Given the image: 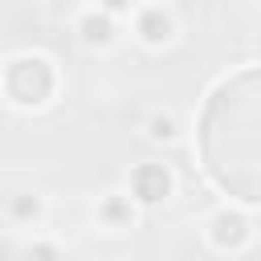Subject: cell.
<instances>
[{
	"instance_id": "obj_1",
	"label": "cell",
	"mask_w": 261,
	"mask_h": 261,
	"mask_svg": "<svg viewBox=\"0 0 261 261\" xmlns=\"http://www.w3.org/2000/svg\"><path fill=\"white\" fill-rule=\"evenodd\" d=\"M4 86H8V94H12L20 106H41V102L53 94V69H49L41 57H20V61H12Z\"/></svg>"
},
{
	"instance_id": "obj_2",
	"label": "cell",
	"mask_w": 261,
	"mask_h": 261,
	"mask_svg": "<svg viewBox=\"0 0 261 261\" xmlns=\"http://www.w3.org/2000/svg\"><path fill=\"white\" fill-rule=\"evenodd\" d=\"M135 196L143 200V204H159L163 196H167V188H171V179H167V171L159 167V163H143V167H135Z\"/></svg>"
},
{
	"instance_id": "obj_3",
	"label": "cell",
	"mask_w": 261,
	"mask_h": 261,
	"mask_svg": "<svg viewBox=\"0 0 261 261\" xmlns=\"http://www.w3.org/2000/svg\"><path fill=\"white\" fill-rule=\"evenodd\" d=\"M139 33H143L151 45L167 41V33H171V20H167V12H163V8H147V12H143V20H139Z\"/></svg>"
},
{
	"instance_id": "obj_4",
	"label": "cell",
	"mask_w": 261,
	"mask_h": 261,
	"mask_svg": "<svg viewBox=\"0 0 261 261\" xmlns=\"http://www.w3.org/2000/svg\"><path fill=\"white\" fill-rule=\"evenodd\" d=\"M212 237H216V245H241V241H245V220H241L237 212H220Z\"/></svg>"
},
{
	"instance_id": "obj_5",
	"label": "cell",
	"mask_w": 261,
	"mask_h": 261,
	"mask_svg": "<svg viewBox=\"0 0 261 261\" xmlns=\"http://www.w3.org/2000/svg\"><path fill=\"white\" fill-rule=\"evenodd\" d=\"M82 37H86L90 45H94V41L102 45V41L110 37V20H106V16H86V20H82Z\"/></svg>"
},
{
	"instance_id": "obj_6",
	"label": "cell",
	"mask_w": 261,
	"mask_h": 261,
	"mask_svg": "<svg viewBox=\"0 0 261 261\" xmlns=\"http://www.w3.org/2000/svg\"><path fill=\"white\" fill-rule=\"evenodd\" d=\"M12 212L16 216H37V200L33 196H20V200H12Z\"/></svg>"
},
{
	"instance_id": "obj_7",
	"label": "cell",
	"mask_w": 261,
	"mask_h": 261,
	"mask_svg": "<svg viewBox=\"0 0 261 261\" xmlns=\"http://www.w3.org/2000/svg\"><path fill=\"white\" fill-rule=\"evenodd\" d=\"M151 135H155V139H171V135H175V130H171V118H155V122H151Z\"/></svg>"
},
{
	"instance_id": "obj_8",
	"label": "cell",
	"mask_w": 261,
	"mask_h": 261,
	"mask_svg": "<svg viewBox=\"0 0 261 261\" xmlns=\"http://www.w3.org/2000/svg\"><path fill=\"white\" fill-rule=\"evenodd\" d=\"M29 261H57V249H49V245H37V249L29 253Z\"/></svg>"
},
{
	"instance_id": "obj_9",
	"label": "cell",
	"mask_w": 261,
	"mask_h": 261,
	"mask_svg": "<svg viewBox=\"0 0 261 261\" xmlns=\"http://www.w3.org/2000/svg\"><path fill=\"white\" fill-rule=\"evenodd\" d=\"M106 216H110V220H122V216H126V208H122L118 200H110V204H106Z\"/></svg>"
},
{
	"instance_id": "obj_10",
	"label": "cell",
	"mask_w": 261,
	"mask_h": 261,
	"mask_svg": "<svg viewBox=\"0 0 261 261\" xmlns=\"http://www.w3.org/2000/svg\"><path fill=\"white\" fill-rule=\"evenodd\" d=\"M106 8H126V0H102Z\"/></svg>"
},
{
	"instance_id": "obj_11",
	"label": "cell",
	"mask_w": 261,
	"mask_h": 261,
	"mask_svg": "<svg viewBox=\"0 0 261 261\" xmlns=\"http://www.w3.org/2000/svg\"><path fill=\"white\" fill-rule=\"evenodd\" d=\"M0 261H8V245L4 241H0Z\"/></svg>"
}]
</instances>
